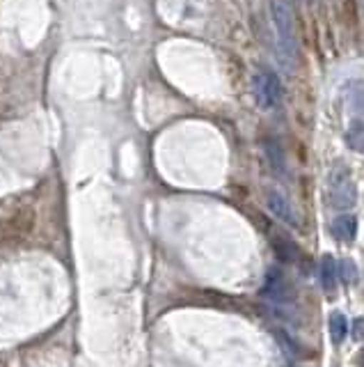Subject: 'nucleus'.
Here are the masks:
<instances>
[{
	"instance_id": "nucleus-7",
	"label": "nucleus",
	"mask_w": 364,
	"mask_h": 367,
	"mask_svg": "<svg viewBox=\"0 0 364 367\" xmlns=\"http://www.w3.org/2000/svg\"><path fill=\"white\" fill-rule=\"evenodd\" d=\"M333 234H335V239L339 241H353L355 239V234H358V221H355V216H339V218L333 221Z\"/></svg>"
},
{
	"instance_id": "nucleus-2",
	"label": "nucleus",
	"mask_w": 364,
	"mask_h": 367,
	"mask_svg": "<svg viewBox=\"0 0 364 367\" xmlns=\"http://www.w3.org/2000/svg\"><path fill=\"white\" fill-rule=\"evenodd\" d=\"M328 200L335 209H350L358 200L355 181L350 179V172L341 166L335 168L330 175V186H328Z\"/></svg>"
},
{
	"instance_id": "nucleus-14",
	"label": "nucleus",
	"mask_w": 364,
	"mask_h": 367,
	"mask_svg": "<svg viewBox=\"0 0 364 367\" xmlns=\"http://www.w3.org/2000/svg\"><path fill=\"white\" fill-rule=\"evenodd\" d=\"M339 276H341V280H344L346 285H350L353 280H355V264H353L350 260H344V262H341V266H339Z\"/></svg>"
},
{
	"instance_id": "nucleus-5",
	"label": "nucleus",
	"mask_w": 364,
	"mask_h": 367,
	"mask_svg": "<svg viewBox=\"0 0 364 367\" xmlns=\"http://www.w3.org/2000/svg\"><path fill=\"white\" fill-rule=\"evenodd\" d=\"M268 209L278 216V218L286 225H291V228H300V218H298V213L293 209V204L286 200L284 196H280L278 191H271L268 193Z\"/></svg>"
},
{
	"instance_id": "nucleus-12",
	"label": "nucleus",
	"mask_w": 364,
	"mask_h": 367,
	"mask_svg": "<svg viewBox=\"0 0 364 367\" xmlns=\"http://www.w3.org/2000/svg\"><path fill=\"white\" fill-rule=\"evenodd\" d=\"M348 106L353 113H364V85H355V92L348 94Z\"/></svg>"
},
{
	"instance_id": "nucleus-4",
	"label": "nucleus",
	"mask_w": 364,
	"mask_h": 367,
	"mask_svg": "<svg viewBox=\"0 0 364 367\" xmlns=\"http://www.w3.org/2000/svg\"><path fill=\"white\" fill-rule=\"evenodd\" d=\"M261 296L268 301H275V303H293L295 291L289 283H286V278L280 268L273 266L266 273V285L261 287Z\"/></svg>"
},
{
	"instance_id": "nucleus-15",
	"label": "nucleus",
	"mask_w": 364,
	"mask_h": 367,
	"mask_svg": "<svg viewBox=\"0 0 364 367\" xmlns=\"http://www.w3.org/2000/svg\"><path fill=\"white\" fill-rule=\"evenodd\" d=\"M362 367H364V356H362Z\"/></svg>"
},
{
	"instance_id": "nucleus-1",
	"label": "nucleus",
	"mask_w": 364,
	"mask_h": 367,
	"mask_svg": "<svg viewBox=\"0 0 364 367\" xmlns=\"http://www.w3.org/2000/svg\"><path fill=\"white\" fill-rule=\"evenodd\" d=\"M273 24L278 30V53L286 69H293L298 64V39L293 26V9L286 0H273Z\"/></svg>"
},
{
	"instance_id": "nucleus-3",
	"label": "nucleus",
	"mask_w": 364,
	"mask_h": 367,
	"mask_svg": "<svg viewBox=\"0 0 364 367\" xmlns=\"http://www.w3.org/2000/svg\"><path fill=\"white\" fill-rule=\"evenodd\" d=\"M252 94H255V101L263 111H271V108L280 106L284 88L278 79V74L273 71H257L252 76Z\"/></svg>"
},
{
	"instance_id": "nucleus-6",
	"label": "nucleus",
	"mask_w": 364,
	"mask_h": 367,
	"mask_svg": "<svg viewBox=\"0 0 364 367\" xmlns=\"http://www.w3.org/2000/svg\"><path fill=\"white\" fill-rule=\"evenodd\" d=\"M318 280H321V287L325 291H333L337 287L339 280V264L335 262L333 255H323L321 262H318Z\"/></svg>"
},
{
	"instance_id": "nucleus-13",
	"label": "nucleus",
	"mask_w": 364,
	"mask_h": 367,
	"mask_svg": "<svg viewBox=\"0 0 364 367\" xmlns=\"http://www.w3.org/2000/svg\"><path fill=\"white\" fill-rule=\"evenodd\" d=\"M275 340L280 342V347H282L286 353H289V356H298V351H300V347H298V344H295L289 336H286L284 331H275Z\"/></svg>"
},
{
	"instance_id": "nucleus-8",
	"label": "nucleus",
	"mask_w": 364,
	"mask_h": 367,
	"mask_svg": "<svg viewBox=\"0 0 364 367\" xmlns=\"http://www.w3.org/2000/svg\"><path fill=\"white\" fill-rule=\"evenodd\" d=\"M348 336V319L344 312H333L330 317V338H333L335 344H341Z\"/></svg>"
},
{
	"instance_id": "nucleus-11",
	"label": "nucleus",
	"mask_w": 364,
	"mask_h": 367,
	"mask_svg": "<svg viewBox=\"0 0 364 367\" xmlns=\"http://www.w3.org/2000/svg\"><path fill=\"white\" fill-rule=\"evenodd\" d=\"M273 248H275V253H278V257L282 262H293L295 257H298V248H295V243L293 241H289V239H275V243H273Z\"/></svg>"
},
{
	"instance_id": "nucleus-10",
	"label": "nucleus",
	"mask_w": 364,
	"mask_h": 367,
	"mask_svg": "<svg viewBox=\"0 0 364 367\" xmlns=\"http://www.w3.org/2000/svg\"><path fill=\"white\" fill-rule=\"evenodd\" d=\"M346 143L350 149L364 154V124L362 122H353L346 131Z\"/></svg>"
},
{
	"instance_id": "nucleus-9",
	"label": "nucleus",
	"mask_w": 364,
	"mask_h": 367,
	"mask_svg": "<svg viewBox=\"0 0 364 367\" xmlns=\"http://www.w3.org/2000/svg\"><path fill=\"white\" fill-rule=\"evenodd\" d=\"M266 156H268V164H271L275 175H284V172H286V161H284V152H282L280 143L268 140V143H266Z\"/></svg>"
}]
</instances>
